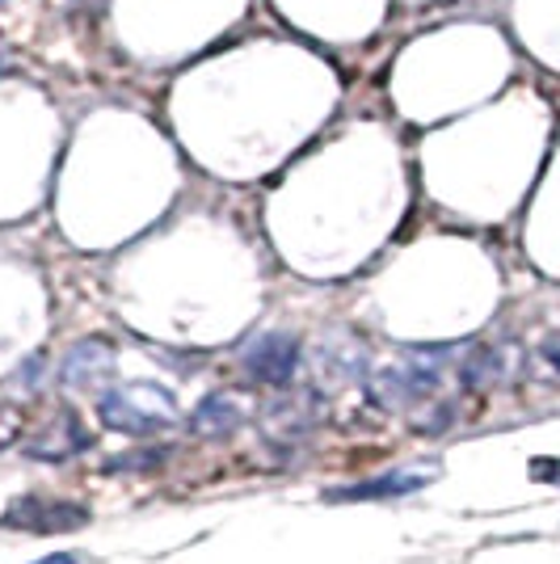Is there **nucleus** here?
<instances>
[{"instance_id":"8","label":"nucleus","mask_w":560,"mask_h":564,"mask_svg":"<svg viewBox=\"0 0 560 564\" xmlns=\"http://www.w3.org/2000/svg\"><path fill=\"white\" fill-rule=\"evenodd\" d=\"M240 404H236L228 392H215V397H207L203 404H198V413H194V430L198 434H233L236 425H240Z\"/></svg>"},{"instance_id":"13","label":"nucleus","mask_w":560,"mask_h":564,"mask_svg":"<svg viewBox=\"0 0 560 564\" xmlns=\"http://www.w3.org/2000/svg\"><path fill=\"white\" fill-rule=\"evenodd\" d=\"M34 564H76V556H43V561H34Z\"/></svg>"},{"instance_id":"3","label":"nucleus","mask_w":560,"mask_h":564,"mask_svg":"<svg viewBox=\"0 0 560 564\" xmlns=\"http://www.w3.org/2000/svg\"><path fill=\"white\" fill-rule=\"evenodd\" d=\"M89 522L85 506H72V501H55V497H18L9 510H4V527L13 531H39V535H55V531H80Z\"/></svg>"},{"instance_id":"15","label":"nucleus","mask_w":560,"mask_h":564,"mask_svg":"<svg viewBox=\"0 0 560 564\" xmlns=\"http://www.w3.org/2000/svg\"><path fill=\"white\" fill-rule=\"evenodd\" d=\"M0 4H9V0H0Z\"/></svg>"},{"instance_id":"12","label":"nucleus","mask_w":560,"mask_h":564,"mask_svg":"<svg viewBox=\"0 0 560 564\" xmlns=\"http://www.w3.org/2000/svg\"><path fill=\"white\" fill-rule=\"evenodd\" d=\"M543 358H548V362H552V367L560 371V337H552V341H543Z\"/></svg>"},{"instance_id":"7","label":"nucleus","mask_w":560,"mask_h":564,"mask_svg":"<svg viewBox=\"0 0 560 564\" xmlns=\"http://www.w3.org/2000/svg\"><path fill=\"white\" fill-rule=\"evenodd\" d=\"M421 485H430V471H388L379 480H363L354 489H342V494H329V497H337V501H379V497L418 494Z\"/></svg>"},{"instance_id":"11","label":"nucleus","mask_w":560,"mask_h":564,"mask_svg":"<svg viewBox=\"0 0 560 564\" xmlns=\"http://www.w3.org/2000/svg\"><path fill=\"white\" fill-rule=\"evenodd\" d=\"M531 476H536V480H560V464H552V459H536V464H531Z\"/></svg>"},{"instance_id":"4","label":"nucleus","mask_w":560,"mask_h":564,"mask_svg":"<svg viewBox=\"0 0 560 564\" xmlns=\"http://www.w3.org/2000/svg\"><path fill=\"white\" fill-rule=\"evenodd\" d=\"M295 367H300V341L291 333H266L245 350V371L270 388H282L295 376Z\"/></svg>"},{"instance_id":"2","label":"nucleus","mask_w":560,"mask_h":564,"mask_svg":"<svg viewBox=\"0 0 560 564\" xmlns=\"http://www.w3.org/2000/svg\"><path fill=\"white\" fill-rule=\"evenodd\" d=\"M439 388V358H430V354H413V358H405L400 367H388V371H379L371 383V392L379 404H388V409H400V404H413V400L430 397Z\"/></svg>"},{"instance_id":"14","label":"nucleus","mask_w":560,"mask_h":564,"mask_svg":"<svg viewBox=\"0 0 560 564\" xmlns=\"http://www.w3.org/2000/svg\"><path fill=\"white\" fill-rule=\"evenodd\" d=\"M9 68V55H4V51H0V72Z\"/></svg>"},{"instance_id":"10","label":"nucleus","mask_w":560,"mask_h":564,"mask_svg":"<svg viewBox=\"0 0 560 564\" xmlns=\"http://www.w3.org/2000/svg\"><path fill=\"white\" fill-rule=\"evenodd\" d=\"M18 430H22V413L18 409H0V451L18 438Z\"/></svg>"},{"instance_id":"9","label":"nucleus","mask_w":560,"mask_h":564,"mask_svg":"<svg viewBox=\"0 0 560 564\" xmlns=\"http://www.w3.org/2000/svg\"><path fill=\"white\" fill-rule=\"evenodd\" d=\"M506 376V362L497 350H476L464 362V383L467 388H493L497 379Z\"/></svg>"},{"instance_id":"6","label":"nucleus","mask_w":560,"mask_h":564,"mask_svg":"<svg viewBox=\"0 0 560 564\" xmlns=\"http://www.w3.org/2000/svg\"><path fill=\"white\" fill-rule=\"evenodd\" d=\"M115 376V346L110 341H76L68 354H64V362H60V379L68 383V388H97L101 379Z\"/></svg>"},{"instance_id":"1","label":"nucleus","mask_w":560,"mask_h":564,"mask_svg":"<svg viewBox=\"0 0 560 564\" xmlns=\"http://www.w3.org/2000/svg\"><path fill=\"white\" fill-rule=\"evenodd\" d=\"M97 413H101V422L110 425V430H118V434H157L164 425H173L177 404H173V397H169L164 388H157V383H131V388L101 392Z\"/></svg>"},{"instance_id":"5","label":"nucleus","mask_w":560,"mask_h":564,"mask_svg":"<svg viewBox=\"0 0 560 564\" xmlns=\"http://www.w3.org/2000/svg\"><path fill=\"white\" fill-rule=\"evenodd\" d=\"M85 447H89V434L80 430L72 409H55L47 422L39 425V434L25 438V455H34V459H68Z\"/></svg>"}]
</instances>
